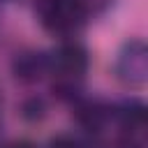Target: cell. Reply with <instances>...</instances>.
I'll use <instances>...</instances> for the list:
<instances>
[{
    "label": "cell",
    "instance_id": "obj_1",
    "mask_svg": "<svg viewBox=\"0 0 148 148\" xmlns=\"http://www.w3.org/2000/svg\"><path fill=\"white\" fill-rule=\"evenodd\" d=\"M42 23L53 32H67L83 18L81 0H39Z\"/></svg>",
    "mask_w": 148,
    "mask_h": 148
},
{
    "label": "cell",
    "instance_id": "obj_2",
    "mask_svg": "<svg viewBox=\"0 0 148 148\" xmlns=\"http://www.w3.org/2000/svg\"><path fill=\"white\" fill-rule=\"evenodd\" d=\"M116 74L120 81L130 86H141L148 74V56L141 39H132L123 46L118 60H116Z\"/></svg>",
    "mask_w": 148,
    "mask_h": 148
},
{
    "label": "cell",
    "instance_id": "obj_3",
    "mask_svg": "<svg viewBox=\"0 0 148 148\" xmlns=\"http://www.w3.org/2000/svg\"><path fill=\"white\" fill-rule=\"evenodd\" d=\"M53 65H56V69L62 76H72V79L74 76H81L86 72V67H88V53H86V49L81 44L67 42V44H62L56 51Z\"/></svg>",
    "mask_w": 148,
    "mask_h": 148
},
{
    "label": "cell",
    "instance_id": "obj_4",
    "mask_svg": "<svg viewBox=\"0 0 148 148\" xmlns=\"http://www.w3.org/2000/svg\"><path fill=\"white\" fill-rule=\"evenodd\" d=\"M44 67H46V62H44V58H42L39 53L21 56V58L14 62V72H16V76L23 79V81H35V79H39L42 72H44Z\"/></svg>",
    "mask_w": 148,
    "mask_h": 148
},
{
    "label": "cell",
    "instance_id": "obj_5",
    "mask_svg": "<svg viewBox=\"0 0 148 148\" xmlns=\"http://www.w3.org/2000/svg\"><path fill=\"white\" fill-rule=\"evenodd\" d=\"M120 116H123L125 125H130V127H143V123H146V109H143L141 102L127 104V106L120 111Z\"/></svg>",
    "mask_w": 148,
    "mask_h": 148
},
{
    "label": "cell",
    "instance_id": "obj_6",
    "mask_svg": "<svg viewBox=\"0 0 148 148\" xmlns=\"http://www.w3.org/2000/svg\"><path fill=\"white\" fill-rule=\"evenodd\" d=\"M23 118H28V120H42L44 118V102L37 99V97L28 99L23 104Z\"/></svg>",
    "mask_w": 148,
    "mask_h": 148
},
{
    "label": "cell",
    "instance_id": "obj_7",
    "mask_svg": "<svg viewBox=\"0 0 148 148\" xmlns=\"http://www.w3.org/2000/svg\"><path fill=\"white\" fill-rule=\"evenodd\" d=\"M49 148H81V146H79V141H76L74 136H69V134H58V136H53V139L49 141Z\"/></svg>",
    "mask_w": 148,
    "mask_h": 148
},
{
    "label": "cell",
    "instance_id": "obj_8",
    "mask_svg": "<svg viewBox=\"0 0 148 148\" xmlns=\"http://www.w3.org/2000/svg\"><path fill=\"white\" fill-rule=\"evenodd\" d=\"M7 148H37L32 141H28V139H21V141H14V143H9Z\"/></svg>",
    "mask_w": 148,
    "mask_h": 148
}]
</instances>
